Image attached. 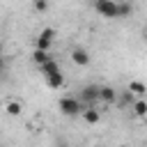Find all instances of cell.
I'll list each match as a JSON object with an SVG mask.
<instances>
[{
    "label": "cell",
    "instance_id": "cell-1",
    "mask_svg": "<svg viewBox=\"0 0 147 147\" xmlns=\"http://www.w3.org/2000/svg\"><path fill=\"white\" fill-rule=\"evenodd\" d=\"M83 108H85V106H83L80 99H76V96H62V99L57 101V110H60L62 115H67V117H76V115H80Z\"/></svg>",
    "mask_w": 147,
    "mask_h": 147
},
{
    "label": "cell",
    "instance_id": "cell-2",
    "mask_svg": "<svg viewBox=\"0 0 147 147\" xmlns=\"http://www.w3.org/2000/svg\"><path fill=\"white\" fill-rule=\"evenodd\" d=\"M92 7L103 18H117V0H94Z\"/></svg>",
    "mask_w": 147,
    "mask_h": 147
},
{
    "label": "cell",
    "instance_id": "cell-3",
    "mask_svg": "<svg viewBox=\"0 0 147 147\" xmlns=\"http://www.w3.org/2000/svg\"><path fill=\"white\" fill-rule=\"evenodd\" d=\"M53 44H55V30H53V28H44V30L37 32V37H34V48L51 51Z\"/></svg>",
    "mask_w": 147,
    "mask_h": 147
},
{
    "label": "cell",
    "instance_id": "cell-4",
    "mask_svg": "<svg viewBox=\"0 0 147 147\" xmlns=\"http://www.w3.org/2000/svg\"><path fill=\"white\" fill-rule=\"evenodd\" d=\"M71 62H74L76 67H87V64L92 62V55L87 53V48L74 46V48H71Z\"/></svg>",
    "mask_w": 147,
    "mask_h": 147
},
{
    "label": "cell",
    "instance_id": "cell-5",
    "mask_svg": "<svg viewBox=\"0 0 147 147\" xmlns=\"http://www.w3.org/2000/svg\"><path fill=\"white\" fill-rule=\"evenodd\" d=\"M2 110H5V115H9V117H18V115H23V101H18V99H7V101L2 103Z\"/></svg>",
    "mask_w": 147,
    "mask_h": 147
},
{
    "label": "cell",
    "instance_id": "cell-6",
    "mask_svg": "<svg viewBox=\"0 0 147 147\" xmlns=\"http://www.w3.org/2000/svg\"><path fill=\"white\" fill-rule=\"evenodd\" d=\"M80 101H85L87 106H92L94 101H99V85H85L80 90Z\"/></svg>",
    "mask_w": 147,
    "mask_h": 147
},
{
    "label": "cell",
    "instance_id": "cell-7",
    "mask_svg": "<svg viewBox=\"0 0 147 147\" xmlns=\"http://www.w3.org/2000/svg\"><path fill=\"white\" fill-rule=\"evenodd\" d=\"M131 113H133V117H138V119H147V96L133 99V103H131Z\"/></svg>",
    "mask_w": 147,
    "mask_h": 147
},
{
    "label": "cell",
    "instance_id": "cell-8",
    "mask_svg": "<svg viewBox=\"0 0 147 147\" xmlns=\"http://www.w3.org/2000/svg\"><path fill=\"white\" fill-rule=\"evenodd\" d=\"M99 101L103 103H115L117 101V90L110 85H99Z\"/></svg>",
    "mask_w": 147,
    "mask_h": 147
},
{
    "label": "cell",
    "instance_id": "cell-9",
    "mask_svg": "<svg viewBox=\"0 0 147 147\" xmlns=\"http://www.w3.org/2000/svg\"><path fill=\"white\" fill-rule=\"evenodd\" d=\"M80 117H83L85 124H96V122L101 119V110H96L94 106H85V108L80 110Z\"/></svg>",
    "mask_w": 147,
    "mask_h": 147
},
{
    "label": "cell",
    "instance_id": "cell-10",
    "mask_svg": "<svg viewBox=\"0 0 147 147\" xmlns=\"http://www.w3.org/2000/svg\"><path fill=\"white\" fill-rule=\"evenodd\" d=\"M126 90L136 96V99H140V96H147V85L142 83V80H138V78H133V80H129V85H126Z\"/></svg>",
    "mask_w": 147,
    "mask_h": 147
},
{
    "label": "cell",
    "instance_id": "cell-11",
    "mask_svg": "<svg viewBox=\"0 0 147 147\" xmlns=\"http://www.w3.org/2000/svg\"><path fill=\"white\" fill-rule=\"evenodd\" d=\"M44 80H46V85H48L51 90H60V87H64V74H62V71L48 74V76H44Z\"/></svg>",
    "mask_w": 147,
    "mask_h": 147
},
{
    "label": "cell",
    "instance_id": "cell-12",
    "mask_svg": "<svg viewBox=\"0 0 147 147\" xmlns=\"http://www.w3.org/2000/svg\"><path fill=\"white\" fill-rule=\"evenodd\" d=\"M55 55L51 53V51H41V48H34L32 51V62L39 67V64H44V62H48V60H53Z\"/></svg>",
    "mask_w": 147,
    "mask_h": 147
},
{
    "label": "cell",
    "instance_id": "cell-13",
    "mask_svg": "<svg viewBox=\"0 0 147 147\" xmlns=\"http://www.w3.org/2000/svg\"><path fill=\"white\" fill-rule=\"evenodd\" d=\"M37 69H39V74H41V76H48V74H55V71H60V64H57V60L53 57V60H48V62L39 64Z\"/></svg>",
    "mask_w": 147,
    "mask_h": 147
},
{
    "label": "cell",
    "instance_id": "cell-14",
    "mask_svg": "<svg viewBox=\"0 0 147 147\" xmlns=\"http://www.w3.org/2000/svg\"><path fill=\"white\" fill-rule=\"evenodd\" d=\"M131 11H133V7H131L129 0H117V18H124V16H129Z\"/></svg>",
    "mask_w": 147,
    "mask_h": 147
},
{
    "label": "cell",
    "instance_id": "cell-15",
    "mask_svg": "<svg viewBox=\"0 0 147 147\" xmlns=\"http://www.w3.org/2000/svg\"><path fill=\"white\" fill-rule=\"evenodd\" d=\"M48 7H51V2H48V0H32V9H34L37 14L48 11Z\"/></svg>",
    "mask_w": 147,
    "mask_h": 147
},
{
    "label": "cell",
    "instance_id": "cell-16",
    "mask_svg": "<svg viewBox=\"0 0 147 147\" xmlns=\"http://www.w3.org/2000/svg\"><path fill=\"white\" fill-rule=\"evenodd\" d=\"M133 99H136V96H133V94H131L129 90H126V92L122 94V103H129V106H131V103H133Z\"/></svg>",
    "mask_w": 147,
    "mask_h": 147
},
{
    "label": "cell",
    "instance_id": "cell-17",
    "mask_svg": "<svg viewBox=\"0 0 147 147\" xmlns=\"http://www.w3.org/2000/svg\"><path fill=\"white\" fill-rule=\"evenodd\" d=\"M2 69H5V60L0 57V71H2Z\"/></svg>",
    "mask_w": 147,
    "mask_h": 147
},
{
    "label": "cell",
    "instance_id": "cell-18",
    "mask_svg": "<svg viewBox=\"0 0 147 147\" xmlns=\"http://www.w3.org/2000/svg\"><path fill=\"white\" fill-rule=\"evenodd\" d=\"M55 147H67V142H57V145H55Z\"/></svg>",
    "mask_w": 147,
    "mask_h": 147
},
{
    "label": "cell",
    "instance_id": "cell-19",
    "mask_svg": "<svg viewBox=\"0 0 147 147\" xmlns=\"http://www.w3.org/2000/svg\"><path fill=\"white\" fill-rule=\"evenodd\" d=\"M145 41H147V28H145Z\"/></svg>",
    "mask_w": 147,
    "mask_h": 147
},
{
    "label": "cell",
    "instance_id": "cell-20",
    "mask_svg": "<svg viewBox=\"0 0 147 147\" xmlns=\"http://www.w3.org/2000/svg\"><path fill=\"white\" fill-rule=\"evenodd\" d=\"M92 147H103V145H92Z\"/></svg>",
    "mask_w": 147,
    "mask_h": 147
}]
</instances>
